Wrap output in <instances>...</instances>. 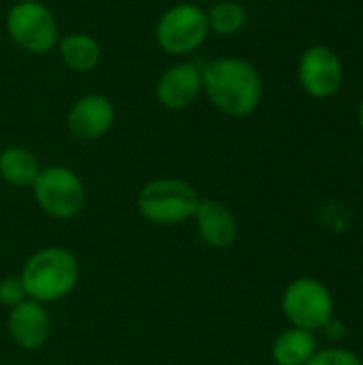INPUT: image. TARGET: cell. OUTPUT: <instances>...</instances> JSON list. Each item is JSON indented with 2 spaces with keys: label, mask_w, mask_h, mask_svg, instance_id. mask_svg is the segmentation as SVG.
Returning <instances> with one entry per match:
<instances>
[{
  "label": "cell",
  "mask_w": 363,
  "mask_h": 365,
  "mask_svg": "<svg viewBox=\"0 0 363 365\" xmlns=\"http://www.w3.org/2000/svg\"><path fill=\"white\" fill-rule=\"evenodd\" d=\"M203 94L229 118H248L263 98V79L257 66L237 56H220L201 64Z\"/></svg>",
  "instance_id": "obj_1"
},
{
  "label": "cell",
  "mask_w": 363,
  "mask_h": 365,
  "mask_svg": "<svg viewBox=\"0 0 363 365\" xmlns=\"http://www.w3.org/2000/svg\"><path fill=\"white\" fill-rule=\"evenodd\" d=\"M24 282L28 299L39 304H58L66 299L79 284V259L64 246H43L34 250L17 274Z\"/></svg>",
  "instance_id": "obj_2"
},
{
  "label": "cell",
  "mask_w": 363,
  "mask_h": 365,
  "mask_svg": "<svg viewBox=\"0 0 363 365\" xmlns=\"http://www.w3.org/2000/svg\"><path fill=\"white\" fill-rule=\"evenodd\" d=\"M199 201L197 188L186 180L156 178L139 190L137 210L156 227H175L193 220Z\"/></svg>",
  "instance_id": "obj_3"
},
{
  "label": "cell",
  "mask_w": 363,
  "mask_h": 365,
  "mask_svg": "<svg viewBox=\"0 0 363 365\" xmlns=\"http://www.w3.org/2000/svg\"><path fill=\"white\" fill-rule=\"evenodd\" d=\"M32 197L39 210L53 220H73L88 203L83 180L64 165L43 167L32 184Z\"/></svg>",
  "instance_id": "obj_4"
},
{
  "label": "cell",
  "mask_w": 363,
  "mask_h": 365,
  "mask_svg": "<svg viewBox=\"0 0 363 365\" xmlns=\"http://www.w3.org/2000/svg\"><path fill=\"white\" fill-rule=\"evenodd\" d=\"M210 36L205 9L197 2H178L160 13L154 26L156 45L173 58H186Z\"/></svg>",
  "instance_id": "obj_5"
},
{
  "label": "cell",
  "mask_w": 363,
  "mask_h": 365,
  "mask_svg": "<svg viewBox=\"0 0 363 365\" xmlns=\"http://www.w3.org/2000/svg\"><path fill=\"white\" fill-rule=\"evenodd\" d=\"M280 308L291 327L321 331L336 317V299L325 282L312 276L291 280L280 297Z\"/></svg>",
  "instance_id": "obj_6"
},
{
  "label": "cell",
  "mask_w": 363,
  "mask_h": 365,
  "mask_svg": "<svg viewBox=\"0 0 363 365\" xmlns=\"http://www.w3.org/2000/svg\"><path fill=\"white\" fill-rule=\"evenodd\" d=\"M9 38L32 56H47L60 41V26L43 0L15 2L6 13Z\"/></svg>",
  "instance_id": "obj_7"
},
{
  "label": "cell",
  "mask_w": 363,
  "mask_h": 365,
  "mask_svg": "<svg viewBox=\"0 0 363 365\" xmlns=\"http://www.w3.org/2000/svg\"><path fill=\"white\" fill-rule=\"evenodd\" d=\"M344 79L340 56L327 45H310L297 62V81L312 98L334 96Z\"/></svg>",
  "instance_id": "obj_8"
},
{
  "label": "cell",
  "mask_w": 363,
  "mask_h": 365,
  "mask_svg": "<svg viewBox=\"0 0 363 365\" xmlns=\"http://www.w3.org/2000/svg\"><path fill=\"white\" fill-rule=\"evenodd\" d=\"M156 101L169 111H184L197 103L203 94V71L201 64L180 60L165 68L154 86Z\"/></svg>",
  "instance_id": "obj_9"
},
{
  "label": "cell",
  "mask_w": 363,
  "mask_h": 365,
  "mask_svg": "<svg viewBox=\"0 0 363 365\" xmlns=\"http://www.w3.org/2000/svg\"><path fill=\"white\" fill-rule=\"evenodd\" d=\"M116 122V107L109 96L92 92L79 96L66 111V128L79 141L103 139Z\"/></svg>",
  "instance_id": "obj_10"
},
{
  "label": "cell",
  "mask_w": 363,
  "mask_h": 365,
  "mask_svg": "<svg viewBox=\"0 0 363 365\" xmlns=\"http://www.w3.org/2000/svg\"><path fill=\"white\" fill-rule=\"evenodd\" d=\"M6 331L13 344L26 353L39 351L51 336V317L45 304L24 299L6 314Z\"/></svg>",
  "instance_id": "obj_11"
},
{
  "label": "cell",
  "mask_w": 363,
  "mask_h": 365,
  "mask_svg": "<svg viewBox=\"0 0 363 365\" xmlns=\"http://www.w3.org/2000/svg\"><path fill=\"white\" fill-rule=\"evenodd\" d=\"M197 233L212 250H227L235 244L240 225L235 214L216 199H201L193 216Z\"/></svg>",
  "instance_id": "obj_12"
},
{
  "label": "cell",
  "mask_w": 363,
  "mask_h": 365,
  "mask_svg": "<svg viewBox=\"0 0 363 365\" xmlns=\"http://www.w3.org/2000/svg\"><path fill=\"white\" fill-rule=\"evenodd\" d=\"M56 49H58V56H60L62 64L73 73H90L103 60L101 43L92 34L79 32V30L60 34V41H58Z\"/></svg>",
  "instance_id": "obj_13"
},
{
  "label": "cell",
  "mask_w": 363,
  "mask_h": 365,
  "mask_svg": "<svg viewBox=\"0 0 363 365\" xmlns=\"http://www.w3.org/2000/svg\"><path fill=\"white\" fill-rule=\"evenodd\" d=\"M319 349L317 334L300 327H287L272 342V359L276 365H306Z\"/></svg>",
  "instance_id": "obj_14"
},
{
  "label": "cell",
  "mask_w": 363,
  "mask_h": 365,
  "mask_svg": "<svg viewBox=\"0 0 363 365\" xmlns=\"http://www.w3.org/2000/svg\"><path fill=\"white\" fill-rule=\"evenodd\" d=\"M41 169L36 154L28 148L6 145L0 150V178L13 188H32Z\"/></svg>",
  "instance_id": "obj_15"
},
{
  "label": "cell",
  "mask_w": 363,
  "mask_h": 365,
  "mask_svg": "<svg viewBox=\"0 0 363 365\" xmlns=\"http://www.w3.org/2000/svg\"><path fill=\"white\" fill-rule=\"evenodd\" d=\"M205 15H208L210 34H218V36H235L246 28L248 21V11L237 0L214 2L205 11Z\"/></svg>",
  "instance_id": "obj_16"
},
{
  "label": "cell",
  "mask_w": 363,
  "mask_h": 365,
  "mask_svg": "<svg viewBox=\"0 0 363 365\" xmlns=\"http://www.w3.org/2000/svg\"><path fill=\"white\" fill-rule=\"evenodd\" d=\"M306 365H363V359L351 349L334 344L327 349H319Z\"/></svg>",
  "instance_id": "obj_17"
},
{
  "label": "cell",
  "mask_w": 363,
  "mask_h": 365,
  "mask_svg": "<svg viewBox=\"0 0 363 365\" xmlns=\"http://www.w3.org/2000/svg\"><path fill=\"white\" fill-rule=\"evenodd\" d=\"M24 299H28L24 282L19 276H4L0 280V306L4 308H15L17 304H21Z\"/></svg>",
  "instance_id": "obj_18"
},
{
  "label": "cell",
  "mask_w": 363,
  "mask_h": 365,
  "mask_svg": "<svg viewBox=\"0 0 363 365\" xmlns=\"http://www.w3.org/2000/svg\"><path fill=\"white\" fill-rule=\"evenodd\" d=\"M321 331L325 334V338H327V340H332V342H336V344H338V342L347 336V325H344L338 317H334V319H329V321H327V325H325Z\"/></svg>",
  "instance_id": "obj_19"
},
{
  "label": "cell",
  "mask_w": 363,
  "mask_h": 365,
  "mask_svg": "<svg viewBox=\"0 0 363 365\" xmlns=\"http://www.w3.org/2000/svg\"><path fill=\"white\" fill-rule=\"evenodd\" d=\"M357 120H359V128H362L363 135V98L359 101V107H357Z\"/></svg>",
  "instance_id": "obj_20"
},
{
  "label": "cell",
  "mask_w": 363,
  "mask_h": 365,
  "mask_svg": "<svg viewBox=\"0 0 363 365\" xmlns=\"http://www.w3.org/2000/svg\"><path fill=\"white\" fill-rule=\"evenodd\" d=\"M214 2H220V0H197V4H214Z\"/></svg>",
  "instance_id": "obj_21"
},
{
  "label": "cell",
  "mask_w": 363,
  "mask_h": 365,
  "mask_svg": "<svg viewBox=\"0 0 363 365\" xmlns=\"http://www.w3.org/2000/svg\"><path fill=\"white\" fill-rule=\"evenodd\" d=\"M15 2H32V0H15Z\"/></svg>",
  "instance_id": "obj_22"
}]
</instances>
